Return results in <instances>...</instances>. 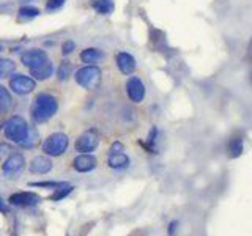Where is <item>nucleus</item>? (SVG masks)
<instances>
[{"instance_id":"f257e3e1","label":"nucleus","mask_w":252,"mask_h":236,"mask_svg":"<svg viewBox=\"0 0 252 236\" xmlns=\"http://www.w3.org/2000/svg\"><path fill=\"white\" fill-rule=\"evenodd\" d=\"M57 110H59V101L50 93H38L37 98H35L32 109H30V115L33 118L35 123H46L52 118Z\"/></svg>"},{"instance_id":"f03ea898","label":"nucleus","mask_w":252,"mask_h":236,"mask_svg":"<svg viewBox=\"0 0 252 236\" xmlns=\"http://www.w3.org/2000/svg\"><path fill=\"white\" fill-rule=\"evenodd\" d=\"M68 145H69V139L67 134L54 132V134L46 137V140L43 142V151L49 158H59L68 150Z\"/></svg>"},{"instance_id":"7ed1b4c3","label":"nucleus","mask_w":252,"mask_h":236,"mask_svg":"<svg viewBox=\"0 0 252 236\" xmlns=\"http://www.w3.org/2000/svg\"><path fill=\"white\" fill-rule=\"evenodd\" d=\"M28 124L23 117L14 115L5 124V137L13 143H21L28 134Z\"/></svg>"},{"instance_id":"20e7f679","label":"nucleus","mask_w":252,"mask_h":236,"mask_svg":"<svg viewBox=\"0 0 252 236\" xmlns=\"http://www.w3.org/2000/svg\"><path fill=\"white\" fill-rule=\"evenodd\" d=\"M74 80L79 87L87 88V90H93V88H96L101 82V70L93 65L82 66V68H79L76 71Z\"/></svg>"},{"instance_id":"39448f33","label":"nucleus","mask_w":252,"mask_h":236,"mask_svg":"<svg viewBox=\"0 0 252 236\" xmlns=\"http://www.w3.org/2000/svg\"><path fill=\"white\" fill-rule=\"evenodd\" d=\"M98 145H99V132L95 128H92L82 132V134L76 139L74 150L77 153H92L98 148Z\"/></svg>"},{"instance_id":"423d86ee","label":"nucleus","mask_w":252,"mask_h":236,"mask_svg":"<svg viewBox=\"0 0 252 236\" xmlns=\"http://www.w3.org/2000/svg\"><path fill=\"white\" fill-rule=\"evenodd\" d=\"M35 87H37V80L24 74H13L10 79L11 92L19 94V96H25V94L32 93L35 90Z\"/></svg>"},{"instance_id":"0eeeda50","label":"nucleus","mask_w":252,"mask_h":236,"mask_svg":"<svg viewBox=\"0 0 252 236\" xmlns=\"http://www.w3.org/2000/svg\"><path fill=\"white\" fill-rule=\"evenodd\" d=\"M21 62H23L24 66H27L28 70H37L40 68L41 65H45L49 62V57L46 54V50H41V49H32V50H27L23 55H21Z\"/></svg>"},{"instance_id":"6e6552de","label":"nucleus","mask_w":252,"mask_h":236,"mask_svg":"<svg viewBox=\"0 0 252 236\" xmlns=\"http://www.w3.org/2000/svg\"><path fill=\"white\" fill-rule=\"evenodd\" d=\"M25 159L21 153H11L2 165V172L5 176H14L24 170Z\"/></svg>"},{"instance_id":"1a4fd4ad","label":"nucleus","mask_w":252,"mask_h":236,"mask_svg":"<svg viewBox=\"0 0 252 236\" xmlns=\"http://www.w3.org/2000/svg\"><path fill=\"white\" fill-rule=\"evenodd\" d=\"M126 93L129 99L136 102V104H139L145 98V85H143L139 77H129L126 82Z\"/></svg>"},{"instance_id":"9d476101","label":"nucleus","mask_w":252,"mask_h":236,"mask_svg":"<svg viewBox=\"0 0 252 236\" xmlns=\"http://www.w3.org/2000/svg\"><path fill=\"white\" fill-rule=\"evenodd\" d=\"M98 165V159L90 153H79V156L73 161V167L76 172L87 173L95 170Z\"/></svg>"},{"instance_id":"9b49d317","label":"nucleus","mask_w":252,"mask_h":236,"mask_svg":"<svg viewBox=\"0 0 252 236\" xmlns=\"http://www.w3.org/2000/svg\"><path fill=\"white\" fill-rule=\"evenodd\" d=\"M115 63H117L118 71L125 76L133 74L136 71V66H137L136 65V58L128 52H118L117 57H115Z\"/></svg>"},{"instance_id":"f8f14e48","label":"nucleus","mask_w":252,"mask_h":236,"mask_svg":"<svg viewBox=\"0 0 252 236\" xmlns=\"http://www.w3.org/2000/svg\"><path fill=\"white\" fill-rule=\"evenodd\" d=\"M11 205L14 206H21V208H27V206H33L40 202V197L33 192H16V194H11L10 195V200Z\"/></svg>"},{"instance_id":"ddd939ff","label":"nucleus","mask_w":252,"mask_h":236,"mask_svg":"<svg viewBox=\"0 0 252 236\" xmlns=\"http://www.w3.org/2000/svg\"><path fill=\"white\" fill-rule=\"evenodd\" d=\"M52 168V161L49 156H37L30 161V165H28V170L33 175H45L50 172Z\"/></svg>"},{"instance_id":"4468645a","label":"nucleus","mask_w":252,"mask_h":236,"mask_svg":"<svg viewBox=\"0 0 252 236\" xmlns=\"http://www.w3.org/2000/svg\"><path fill=\"white\" fill-rule=\"evenodd\" d=\"M129 158L125 153H109L107 156V165L114 170H125V168L129 167Z\"/></svg>"},{"instance_id":"2eb2a0df","label":"nucleus","mask_w":252,"mask_h":236,"mask_svg":"<svg viewBox=\"0 0 252 236\" xmlns=\"http://www.w3.org/2000/svg\"><path fill=\"white\" fill-rule=\"evenodd\" d=\"M104 58V52L101 49L96 47H87L84 49L81 52V60L82 63H87V65H95L99 63L101 60Z\"/></svg>"},{"instance_id":"dca6fc26","label":"nucleus","mask_w":252,"mask_h":236,"mask_svg":"<svg viewBox=\"0 0 252 236\" xmlns=\"http://www.w3.org/2000/svg\"><path fill=\"white\" fill-rule=\"evenodd\" d=\"M227 150H229V156L232 159L240 158L243 154V150H244L243 137H232L230 139V142L227 145Z\"/></svg>"},{"instance_id":"f3484780","label":"nucleus","mask_w":252,"mask_h":236,"mask_svg":"<svg viewBox=\"0 0 252 236\" xmlns=\"http://www.w3.org/2000/svg\"><path fill=\"white\" fill-rule=\"evenodd\" d=\"M52 72H54V65L50 63V60H49L47 63L41 65L40 68L32 70L30 74L33 76L35 80H46V79H49L50 76H52Z\"/></svg>"},{"instance_id":"a211bd4d","label":"nucleus","mask_w":252,"mask_h":236,"mask_svg":"<svg viewBox=\"0 0 252 236\" xmlns=\"http://www.w3.org/2000/svg\"><path fill=\"white\" fill-rule=\"evenodd\" d=\"M40 16V10L37 6H32V5H25V6H21L19 14H18V21L19 22H27V21H32L35 18Z\"/></svg>"},{"instance_id":"6ab92c4d","label":"nucleus","mask_w":252,"mask_h":236,"mask_svg":"<svg viewBox=\"0 0 252 236\" xmlns=\"http://www.w3.org/2000/svg\"><path fill=\"white\" fill-rule=\"evenodd\" d=\"M92 6L99 14H111L114 11L112 0H92Z\"/></svg>"},{"instance_id":"aec40b11","label":"nucleus","mask_w":252,"mask_h":236,"mask_svg":"<svg viewBox=\"0 0 252 236\" xmlns=\"http://www.w3.org/2000/svg\"><path fill=\"white\" fill-rule=\"evenodd\" d=\"M13 107V99H11V94L8 93V90L0 85V114H5Z\"/></svg>"},{"instance_id":"412c9836","label":"nucleus","mask_w":252,"mask_h":236,"mask_svg":"<svg viewBox=\"0 0 252 236\" xmlns=\"http://www.w3.org/2000/svg\"><path fill=\"white\" fill-rule=\"evenodd\" d=\"M73 186H69L68 183H63L62 186H59L55 189V192L49 197V200H54V202H60V200H63L65 197H67L68 194H71L73 192Z\"/></svg>"},{"instance_id":"4be33fe9","label":"nucleus","mask_w":252,"mask_h":236,"mask_svg":"<svg viewBox=\"0 0 252 236\" xmlns=\"http://www.w3.org/2000/svg\"><path fill=\"white\" fill-rule=\"evenodd\" d=\"M14 71H16V63L8 58H0V79L8 77Z\"/></svg>"},{"instance_id":"5701e85b","label":"nucleus","mask_w":252,"mask_h":236,"mask_svg":"<svg viewBox=\"0 0 252 236\" xmlns=\"http://www.w3.org/2000/svg\"><path fill=\"white\" fill-rule=\"evenodd\" d=\"M71 71H73V66H71V63L68 60H63L59 65V70H57V77H59V80H62V82H65V80L69 79Z\"/></svg>"},{"instance_id":"b1692460","label":"nucleus","mask_w":252,"mask_h":236,"mask_svg":"<svg viewBox=\"0 0 252 236\" xmlns=\"http://www.w3.org/2000/svg\"><path fill=\"white\" fill-rule=\"evenodd\" d=\"M156 140H158V128L153 126L148 134V139H147V143H142L143 148H145L148 153H158L156 150Z\"/></svg>"},{"instance_id":"393cba45","label":"nucleus","mask_w":252,"mask_h":236,"mask_svg":"<svg viewBox=\"0 0 252 236\" xmlns=\"http://www.w3.org/2000/svg\"><path fill=\"white\" fill-rule=\"evenodd\" d=\"M38 140H40V139H38V131H37V129H28L27 137H25L19 145L24 146V148H33V146L38 143Z\"/></svg>"},{"instance_id":"a878e982","label":"nucleus","mask_w":252,"mask_h":236,"mask_svg":"<svg viewBox=\"0 0 252 236\" xmlns=\"http://www.w3.org/2000/svg\"><path fill=\"white\" fill-rule=\"evenodd\" d=\"M63 183H59V181H37V183H28V186L30 188H59L62 186Z\"/></svg>"},{"instance_id":"bb28decb","label":"nucleus","mask_w":252,"mask_h":236,"mask_svg":"<svg viewBox=\"0 0 252 236\" xmlns=\"http://www.w3.org/2000/svg\"><path fill=\"white\" fill-rule=\"evenodd\" d=\"M65 5V0H47L46 2V11L47 13H54L57 10H60Z\"/></svg>"},{"instance_id":"cd10ccee","label":"nucleus","mask_w":252,"mask_h":236,"mask_svg":"<svg viewBox=\"0 0 252 236\" xmlns=\"http://www.w3.org/2000/svg\"><path fill=\"white\" fill-rule=\"evenodd\" d=\"M74 49H76V43H74V41H71V40L65 41V43L62 44V55H63V57H68L69 54H73Z\"/></svg>"},{"instance_id":"c85d7f7f","label":"nucleus","mask_w":252,"mask_h":236,"mask_svg":"<svg viewBox=\"0 0 252 236\" xmlns=\"http://www.w3.org/2000/svg\"><path fill=\"white\" fill-rule=\"evenodd\" d=\"M123 150H125L123 143H121V142H114L109 153H123Z\"/></svg>"},{"instance_id":"c756f323","label":"nucleus","mask_w":252,"mask_h":236,"mask_svg":"<svg viewBox=\"0 0 252 236\" xmlns=\"http://www.w3.org/2000/svg\"><path fill=\"white\" fill-rule=\"evenodd\" d=\"M177 228H178V220H172V222L169 224V236H175V232H177Z\"/></svg>"},{"instance_id":"7c9ffc66","label":"nucleus","mask_w":252,"mask_h":236,"mask_svg":"<svg viewBox=\"0 0 252 236\" xmlns=\"http://www.w3.org/2000/svg\"><path fill=\"white\" fill-rule=\"evenodd\" d=\"M6 151H10V146H6L5 143H0V158H2V154Z\"/></svg>"},{"instance_id":"2f4dec72","label":"nucleus","mask_w":252,"mask_h":236,"mask_svg":"<svg viewBox=\"0 0 252 236\" xmlns=\"http://www.w3.org/2000/svg\"><path fill=\"white\" fill-rule=\"evenodd\" d=\"M2 50H3V44H0V52H2Z\"/></svg>"},{"instance_id":"473e14b6","label":"nucleus","mask_w":252,"mask_h":236,"mask_svg":"<svg viewBox=\"0 0 252 236\" xmlns=\"http://www.w3.org/2000/svg\"><path fill=\"white\" fill-rule=\"evenodd\" d=\"M251 80H252V77H251Z\"/></svg>"}]
</instances>
